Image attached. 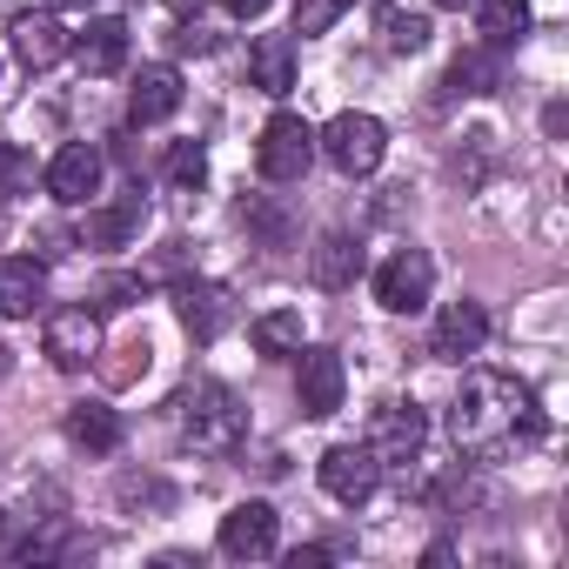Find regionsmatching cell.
I'll return each instance as SVG.
<instances>
[{
    "instance_id": "obj_13",
    "label": "cell",
    "mask_w": 569,
    "mask_h": 569,
    "mask_svg": "<svg viewBox=\"0 0 569 569\" xmlns=\"http://www.w3.org/2000/svg\"><path fill=\"white\" fill-rule=\"evenodd\" d=\"M8 41H14V54H21V68H28V74H48V68L74 48V41H68V28L54 21V8H48V14H34V8H28V14H14V21H8Z\"/></svg>"
},
{
    "instance_id": "obj_7",
    "label": "cell",
    "mask_w": 569,
    "mask_h": 569,
    "mask_svg": "<svg viewBox=\"0 0 569 569\" xmlns=\"http://www.w3.org/2000/svg\"><path fill=\"white\" fill-rule=\"evenodd\" d=\"M168 296H174V316H181V329H188L194 342H221V336H228V322H234V302H228V289H221V281L181 274Z\"/></svg>"
},
{
    "instance_id": "obj_26",
    "label": "cell",
    "mask_w": 569,
    "mask_h": 569,
    "mask_svg": "<svg viewBox=\"0 0 569 569\" xmlns=\"http://www.w3.org/2000/svg\"><path fill=\"white\" fill-rule=\"evenodd\" d=\"M74 549H81L74 522H68V516H48V522L21 542V562H61V556H74Z\"/></svg>"
},
{
    "instance_id": "obj_9",
    "label": "cell",
    "mask_w": 569,
    "mask_h": 569,
    "mask_svg": "<svg viewBox=\"0 0 569 569\" xmlns=\"http://www.w3.org/2000/svg\"><path fill=\"white\" fill-rule=\"evenodd\" d=\"M422 436H429V422H422L416 402H382L376 422H369V449H376L382 469H409L422 456Z\"/></svg>"
},
{
    "instance_id": "obj_18",
    "label": "cell",
    "mask_w": 569,
    "mask_h": 569,
    "mask_svg": "<svg viewBox=\"0 0 569 569\" xmlns=\"http://www.w3.org/2000/svg\"><path fill=\"white\" fill-rule=\"evenodd\" d=\"M174 108H181V74H174L168 61L141 68L134 88H128V121H134V128H161Z\"/></svg>"
},
{
    "instance_id": "obj_11",
    "label": "cell",
    "mask_w": 569,
    "mask_h": 569,
    "mask_svg": "<svg viewBox=\"0 0 569 569\" xmlns=\"http://www.w3.org/2000/svg\"><path fill=\"white\" fill-rule=\"evenodd\" d=\"M296 356H302V369H296V402H302V416H309V422L336 416V409H342V389H349L342 356H336V349H296Z\"/></svg>"
},
{
    "instance_id": "obj_35",
    "label": "cell",
    "mask_w": 569,
    "mask_h": 569,
    "mask_svg": "<svg viewBox=\"0 0 569 569\" xmlns=\"http://www.w3.org/2000/svg\"><path fill=\"white\" fill-rule=\"evenodd\" d=\"M48 8H54V14H61V8H88V0H48Z\"/></svg>"
},
{
    "instance_id": "obj_2",
    "label": "cell",
    "mask_w": 569,
    "mask_h": 569,
    "mask_svg": "<svg viewBox=\"0 0 569 569\" xmlns=\"http://www.w3.org/2000/svg\"><path fill=\"white\" fill-rule=\"evenodd\" d=\"M174 422H181V442L194 456H234L248 436V416H241L228 382H188L174 396Z\"/></svg>"
},
{
    "instance_id": "obj_6",
    "label": "cell",
    "mask_w": 569,
    "mask_h": 569,
    "mask_svg": "<svg viewBox=\"0 0 569 569\" xmlns=\"http://www.w3.org/2000/svg\"><path fill=\"white\" fill-rule=\"evenodd\" d=\"M316 469H322V489H329L342 509H362V502L382 489V462H376L369 442H336Z\"/></svg>"
},
{
    "instance_id": "obj_4",
    "label": "cell",
    "mask_w": 569,
    "mask_h": 569,
    "mask_svg": "<svg viewBox=\"0 0 569 569\" xmlns=\"http://www.w3.org/2000/svg\"><path fill=\"white\" fill-rule=\"evenodd\" d=\"M309 161H316V128H309L302 114H274V121L261 128V141H254V168H261V181L289 188V181L309 174Z\"/></svg>"
},
{
    "instance_id": "obj_14",
    "label": "cell",
    "mask_w": 569,
    "mask_h": 569,
    "mask_svg": "<svg viewBox=\"0 0 569 569\" xmlns=\"http://www.w3.org/2000/svg\"><path fill=\"white\" fill-rule=\"evenodd\" d=\"M482 342H489V316H482V302H449V309L436 316L429 356H436V362H469V356H482Z\"/></svg>"
},
{
    "instance_id": "obj_21",
    "label": "cell",
    "mask_w": 569,
    "mask_h": 569,
    "mask_svg": "<svg viewBox=\"0 0 569 569\" xmlns=\"http://www.w3.org/2000/svg\"><path fill=\"white\" fill-rule=\"evenodd\" d=\"M68 442L88 449V456H114L121 449V416L108 402H74L68 409Z\"/></svg>"
},
{
    "instance_id": "obj_17",
    "label": "cell",
    "mask_w": 569,
    "mask_h": 569,
    "mask_svg": "<svg viewBox=\"0 0 569 569\" xmlns=\"http://www.w3.org/2000/svg\"><path fill=\"white\" fill-rule=\"evenodd\" d=\"M362 268H369V254H362V241H356V234H322V241L309 248V274H316V289H329V296L356 289Z\"/></svg>"
},
{
    "instance_id": "obj_16",
    "label": "cell",
    "mask_w": 569,
    "mask_h": 569,
    "mask_svg": "<svg viewBox=\"0 0 569 569\" xmlns=\"http://www.w3.org/2000/svg\"><path fill=\"white\" fill-rule=\"evenodd\" d=\"M41 302H48V261L8 254V261H0V316H8V322H28Z\"/></svg>"
},
{
    "instance_id": "obj_8",
    "label": "cell",
    "mask_w": 569,
    "mask_h": 569,
    "mask_svg": "<svg viewBox=\"0 0 569 569\" xmlns=\"http://www.w3.org/2000/svg\"><path fill=\"white\" fill-rule=\"evenodd\" d=\"M41 349H48V362H54L61 376H81V369L101 356V322H94V309H54Z\"/></svg>"
},
{
    "instance_id": "obj_24",
    "label": "cell",
    "mask_w": 569,
    "mask_h": 569,
    "mask_svg": "<svg viewBox=\"0 0 569 569\" xmlns=\"http://www.w3.org/2000/svg\"><path fill=\"white\" fill-rule=\"evenodd\" d=\"M502 88V54L496 48H469L449 61V94H496Z\"/></svg>"
},
{
    "instance_id": "obj_29",
    "label": "cell",
    "mask_w": 569,
    "mask_h": 569,
    "mask_svg": "<svg viewBox=\"0 0 569 569\" xmlns=\"http://www.w3.org/2000/svg\"><path fill=\"white\" fill-rule=\"evenodd\" d=\"M168 181H174V188H188V194H194V188H201V181H208V154H201V148H194V141H174V154H168Z\"/></svg>"
},
{
    "instance_id": "obj_23",
    "label": "cell",
    "mask_w": 569,
    "mask_h": 569,
    "mask_svg": "<svg viewBox=\"0 0 569 569\" xmlns=\"http://www.w3.org/2000/svg\"><path fill=\"white\" fill-rule=\"evenodd\" d=\"M248 342L254 356H296L302 349V309H268L248 322Z\"/></svg>"
},
{
    "instance_id": "obj_27",
    "label": "cell",
    "mask_w": 569,
    "mask_h": 569,
    "mask_svg": "<svg viewBox=\"0 0 569 569\" xmlns=\"http://www.w3.org/2000/svg\"><path fill=\"white\" fill-rule=\"evenodd\" d=\"M34 181H41L34 154L21 141H0V194H34Z\"/></svg>"
},
{
    "instance_id": "obj_33",
    "label": "cell",
    "mask_w": 569,
    "mask_h": 569,
    "mask_svg": "<svg viewBox=\"0 0 569 569\" xmlns=\"http://www.w3.org/2000/svg\"><path fill=\"white\" fill-rule=\"evenodd\" d=\"M221 8H228L234 21H261V14H268V0H221Z\"/></svg>"
},
{
    "instance_id": "obj_15",
    "label": "cell",
    "mask_w": 569,
    "mask_h": 569,
    "mask_svg": "<svg viewBox=\"0 0 569 569\" xmlns=\"http://www.w3.org/2000/svg\"><path fill=\"white\" fill-rule=\"evenodd\" d=\"M141 221H148V194L128 188L121 201L88 208V221H81V248H128V241L141 234Z\"/></svg>"
},
{
    "instance_id": "obj_34",
    "label": "cell",
    "mask_w": 569,
    "mask_h": 569,
    "mask_svg": "<svg viewBox=\"0 0 569 569\" xmlns=\"http://www.w3.org/2000/svg\"><path fill=\"white\" fill-rule=\"evenodd\" d=\"M8 369H14V349H8V342H0V376H8Z\"/></svg>"
},
{
    "instance_id": "obj_30",
    "label": "cell",
    "mask_w": 569,
    "mask_h": 569,
    "mask_svg": "<svg viewBox=\"0 0 569 569\" xmlns=\"http://www.w3.org/2000/svg\"><path fill=\"white\" fill-rule=\"evenodd\" d=\"M121 356H128V362H114L108 382H134V376H148V356H154V349H148V336H134V342H121Z\"/></svg>"
},
{
    "instance_id": "obj_1",
    "label": "cell",
    "mask_w": 569,
    "mask_h": 569,
    "mask_svg": "<svg viewBox=\"0 0 569 569\" xmlns=\"http://www.w3.org/2000/svg\"><path fill=\"white\" fill-rule=\"evenodd\" d=\"M449 436L462 456L476 462H502V456H522L549 436L542 409H536V389L522 376H502V369H469L456 402H449Z\"/></svg>"
},
{
    "instance_id": "obj_20",
    "label": "cell",
    "mask_w": 569,
    "mask_h": 569,
    "mask_svg": "<svg viewBox=\"0 0 569 569\" xmlns=\"http://www.w3.org/2000/svg\"><path fill=\"white\" fill-rule=\"evenodd\" d=\"M248 81L261 94H289L296 88V34H261L248 48Z\"/></svg>"
},
{
    "instance_id": "obj_10",
    "label": "cell",
    "mask_w": 569,
    "mask_h": 569,
    "mask_svg": "<svg viewBox=\"0 0 569 569\" xmlns=\"http://www.w3.org/2000/svg\"><path fill=\"white\" fill-rule=\"evenodd\" d=\"M281 549V516L268 509V502H234L228 516H221V556H234V562H268Z\"/></svg>"
},
{
    "instance_id": "obj_32",
    "label": "cell",
    "mask_w": 569,
    "mask_h": 569,
    "mask_svg": "<svg viewBox=\"0 0 569 569\" xmlns=\"http://www.w3.org/2000/svg\"><path fill=\"white\" fill-rule=\"evenodd\" d=\"M329 556H336V549H322V542H309V549H296V556H289V569H322Z\"/></svg>"
},
{
    "instance_id": "obj_12",
    "label": "cell",
    "mask_w": 569,
    "mask_h": 569,
    "mask_svg": "<svg viewBox=\"0 0 569 569\" xmlns=\"http://www.w3.org/2000/svg\"><path fill=\"white\" fill-rule=\"evenodd\" d=\"M48 194L61 201V208H88L94 194H101V148H88V141H68L54 161H48Z\"/></svg>"
},
{
    "instance_id": "obj_31",
    "label": "cell",
    "mask_w": 569,
    "mask_h": 569,
    "mask_svg": "<svg viewBox=\"0 0 569 569\" xmlns=\"http://www.w3.org/2000/svg\"><path fill=\"white\" fill-rule=\"evenodd\" d=\"M134 296H141V274H108V281H101V302H94V309H128Z\"/></svg>"
},
{
    "instance_id": "obj_28",
    "label": "cell",
    "mask_w": 569,
    "mask_h": 569,
    "mask_svg": "<svg viewBox=\"0 0 569 569\" xmlns=\"http://www.w3.org/2000/svg\"><path fill=\"white\" fill-rule=\"evenodd\" d=\"M349 8H356V0H296V28H289V34L316 41V34H329V28H336Z\"/></svg>"
},
{
    "instance_id": "obj_3",
    "label": "cell",
    "mask_w": 569,
    "mask_h": 569,
    "mask_svg": "<svg viewBox=\"0 0 569 569\" xmlns=\"http://www.w3.org/2000/svg\"><path fill=\"white\" fill-rule=\"evenodd\" d=\"M316 148L329 154V168L336 174H349V181H362V174H376L382 168V154H389V128L376 121V114H336L322 134H316Z\"/></svg>"
},
{
    "instance_id": "obj_22",
    "label": "cell",
    "mask_w": 569,
    "mask_h": 569,
    "mask_svg": "<svg viewBox=\"0 0 569 569\" xmlns=\"http://www.w3.org/2000/svg\"><path fill=\"white\" fill-rule=\"evenodd\" d=\"M476 28H482V48L509 54L529 34V0H476Z\"/></svg>"
},
{
    "instance_id": "obj_5",
    "label": "cell",
    "mask_w": 569,
    "mask_h": 569,
    "mask_svg": "<svg viewBox=\"0 0 569 569\" xmlns=\"http://www.w3.org/2000/svg\"><path fill=\"white\" fill-rule=\"evenodd\" d=\"M429 289H436V261H429V248H396V254L376 268V302H382L389 316L429 309Z\"/></svg>"
},
{
    "instance_id": "obj_25",
    "label": "cell",
    "mask_w": 569,
    "mask_h": 569,
    "mask_svg": "<svg viewBox=\"0 0 569 569\" xmlns=\"http://www.w3.org/2000/svg\"><path fill=\"white\" fill-rule=\"evenodd\" d=\"M376 34L389 54H422L429 48V21L422 14H402V8H376Z\"/></svg>"
},
{
    "instance_id": "obj_36",
    "label": "cell",
    "mask_w": 569,
    "mask_h": 569,
    "mask_svg": "<svg viewBox=\"0 0 569 569\" xmlns=\"http://www.w3.org/2000/svg\"><path fill=\"white\" fill-rule=\"evenodd\" d=\"M436 8H469V0H436Z\"/></svg>"
},
{
    "instance_id": "obj_19",
    "label": "cell",
    "mask_w": 569,
    "mask_h": 569,
    "mask_svg": "<svg viewBox=\"0 0 569 569\" xmlns=\"http://www.w3.org/2000/svg\"><path fill=\"white\" fill-rule=\"evenodd\" d=\"M74 61H81L88 74H121V68H128V21H121V14L88 21V34H74Z\"/></svg>"
}]
</instances>
